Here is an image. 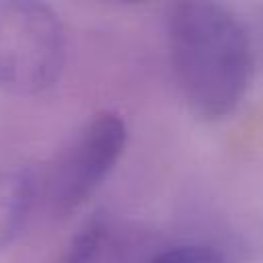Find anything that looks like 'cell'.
<instances>
[{"label":"cell","mask_w":263,"mask_h":263,"mask_svg":"<svg viewBox=\"0 0 263 263\" xmlns=\"http://www.w3.org/2000/svg\"><path fill=\"white\" fill-rule=\"evenodd\" d=\"M168 43L189 111L203 121L234 113L253 76V49L242 23L218 2H179L171 12Z\"/></svg>","instance_id":"6da1fadb"},{"label":"cell","mask_w":263,"mask_h":263,"mask_svg":"<svg viewBox=\"0 0 263 263\" xmlns=\"http://www.w3.org/2000/svg\"><path fill=\"white\" fill-rule=\"evenodd\" d=\"M66 60L58 14L31 0H0V86L37 95L55 84Z\"/></svg>","instance_id":"7a4b0ae2"},{"label":"cell","mask_w":263,"mask_h":263,"mask_svg":"<svg viewBox=\"0 0 263 263\" xmlns=\"http://www.w3.org/2000/svg\"><path fill=\"white\" fill-rule=\"evenodd\" d=\"M127 142L125 121L111 111L97 113L58 152L43 179V193L53 216L78 210L117 164Z\"/></svg>","instance_id":"3957f363"},{"label":"cell","mask_w":263,"mask_h":263,"mask_svg":"<svg viewBox=\"0 0 263 263\" xmlns=\"http://www.w3.org/2000/svg\"><path fill=\"white\" fill-rule=\"evenodd\" d=\"M35 193L37 181L33 175L0 168V249L10 247L21 234Z\"/></svg>","instance_id":"277c9868"},{"label":"cell","mask_w":263,"mask_h":263,"mask_svg":"<svg viewBox=\"0 0 263 263\" xmlns=\"http://www.w3.org/2000/svg\"><path fill=\"white\" fill-rule=\"evenodd\" d=\"M105 236V222L103 218H92L88 220L78 234L72 238L68 251L64 253L60 263H92L99 249H101V240Z\"/></svg>","instance_id":"5b68a950"},{"label":"cell","mask_w":263,"mask_h":263,"mask_svg":"<svg viewBox=\"0 0 263 263\" xmlns=\"http://www.w3.org/2000/svg\"><path fill=\"white\" fill-rule=\"evenodd\" d=\"M150 263H228V261L220 253L208 247L183 245V247H175L158 253Z\"/></svg>","instance_id":"8992f818"}]
</instances>
